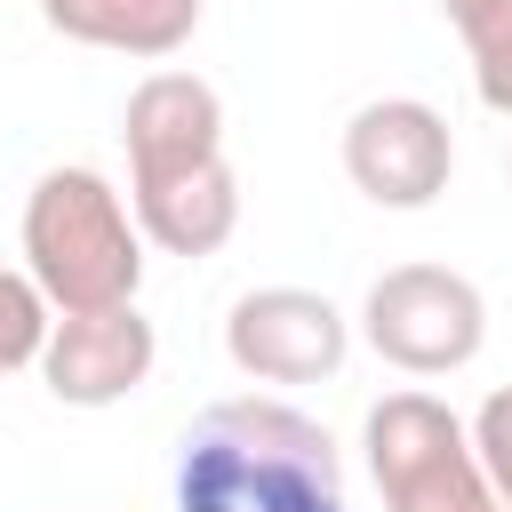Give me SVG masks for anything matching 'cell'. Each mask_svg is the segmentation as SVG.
<instances>
[{
	"label": "cell",
	"instance_id": "cell-1",
	"mask_svg": "<svg viewBox=\"0 0 512 512\" xmlns=\"http://www.w3.org/2000/svg\"><path fill=\"white\" fill-rule=\"evenodd\" d=\"M176 512H344L336 440L288 400H216L176 448Z\"/></svg>",
	"mask_w": 512,
	"mask_h": 512
},
{
	"label": "cell",
	"instance_id": "cell-2",
	"mask_svg": "<svg viewBox=\"0 0 512 512\" xmlns=\"http://www.w3.org/2000/svg\"><path fill=\"white\" fill-rule=\"evenodd\" d=\"M24 272L48 312H112L144 288V232L104 168H48L24 192Z\"/></svg>",
	"mask_w": 512,
	"mask_h": 512
},
{
	"label": "cell",
	"instance_id": "cell-3",
	"mask_svg": "<svg viewBox=\"0 0 512 512\" xmlns=\"http://www.w3.org/2000/svg\"><path fill=\"white\" fill-rule=\"evenodd\" d=\"M360 448L384 488V512H504L472 464L464 416L432 392H384L360 424Z\"/></svg>",
	"mask_w": 512,
	"mask_h": 512
},
{
	"label": "cell",
	"instance_id": "cell-4",
	"mask_svg": "<svg viewBox=\"0 0 512 512\" xmlns=\"http://www.w3.org/2000/svg\"><path fill=\"white\" fill-rule=\"evenodd\" d=\"M360 336L400 376H456L488 344V296L448 264H392L360 296Z\"/></svg>",
	"mask_w": 512,
	"mask_h": 512
},
{
	"label": "cell",
	"instance_id": "cell-5",
	"mask_svg": "<svg viewBox=\"0 0 512 512\" xmlns=\"http://www.w3.org/2000/svg\"><path fill=\"white\" fill-rule=\"evenodd\" d=\"M344 176L376 208H432L456 176V136L448 112L424 96H376L344 120Z\"/></svg>",
	"mask_w": 512,
	"mask_h": 512
},
{
	"label": "cell",
	"instance_id": "cell-6",
	"mask_svg": "<svg viewBox=\"0 0 512 512\" xmlns=\"http://www.w3.org/2000/svg\"><path fill=\"white\" fill-rule=\"evenodd\" d=\"M224 352L256 384H320L352 352V320L320 288H248L224 312Z\"/></svg>",
	"mask_w": 512,
	"mask_h": 512
},
{
	"label": "cell",
	"instance_id": "cell-7",
	"mask_svg": "<svg viewBox=\"0 0 512 512\" xmlns=\"http://www.w3.org/2000/svg\"><path fill=\"white\" fill-rule=\"evenodd\" d=\"M160 360V336L136 304H112V312H56L48 320V344H40V384L64 400V408H120L128 392H144Z\"/></svg>",
	"mask_w": 512,
	"mask_h": 512
},
{
	"label": "cell",
	"instance_id": "cell-8",
	"mask_svg": "<svg viewBox=\"0 0 512 512\" xmlns=\"http://www.w3.org/2000/svg\"><path fill=\"white\" fill-rule=\"evenodd\" d=\"M120 144H128V184L200 168L224 152V96L200 72H152L120 112Z\"/></svg>",
	"mask_w": 512,
	"mask_h": 512
},
{
	"label": "cell",
	"instance_id": "cell-9",
	"mask_svg": "<svg viewBox=\"0 0 512 512\" xmlns=\"http://www.w3.org/2000/svg\"><path fill=\"white\" fill-rule=\"evenodd\" d=\"M128 208H136L144 248H160V256H216V248L240 232V176H232V160L216 152V160H200V168L128 184Z\"/></svg>",
	"mask_w": 512,
	"mask_h": 512
},
{
	"label": "cell",
	"instance_id": "cell-10",
	"mask_svg": "<svg viewBox=\"0 0 512 512\" xmlns=\"http://www.w3.org/2000/svg\"><path fill=\"white\" fill-rule=\"evenodd\" d=\"M40 24L80 48L160 64L200 32V0H40Z\"/></svg>",
	"mask_w": 512,
	"mask_h": 512
},
{
	"label": "cell",
	"instance_id": "cell-11",
	"mask_svg": "<svg viewBox=\"0 0 512 512\" xmlns=\"http://www.w3.org/2000/svg\"><path fill=\"white\" fill-rule=\"evenodd\" d=\"M440 16L456 24V40L472 56L480 104L512 120V0H440Z\"/></svg>",
	"mask_w": 512,
	"mask_h": 512
},
{
	"label": "cell",
	"instance_id": "cell-12",
	"mask_svg": "<svg viewBox=\"0 0 512 512\" xmlns=\"http://www.w3.org/2000/svg\"><path fill=\"white\" fill-rule=\"evenodd\" d=\"M48 296L32 288V272H8L0 264V376L16 368H40V344H48Z\"/></svg>",
	"mask_w": 512,
	"mask_h": 512
},
{
	"label": "cell",
	"instance_id": "cell-13",
	"mask_svg": "<svg viewBox=\"0 0 512 512\" xmlns=\"http://www.w3.org/2000/svg\"><path fill=\"white\" fill-rule=\"evenodd\" d=\"M472 464H480V480L496 488V504L512 512V384H496L480 408H472Z\"/></svg>",
	"mask_w": 512,
	"mask_h": 512
},
{
	"label": "cell",
	"instance_id": "cell-14",
	"mask_svg": "<svg viewBox=\"0 0 512 512\" xmlns=\"http://www.w3.org/2000/svg\"><path fill=\"white\" fill-rule=\"evenodd\" d=\"M504 176H512V160H504Z\"/></svg>",
	"mask_w": 512,
	"mask_h": 512
}]
</instances>
